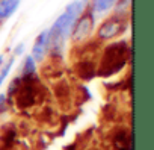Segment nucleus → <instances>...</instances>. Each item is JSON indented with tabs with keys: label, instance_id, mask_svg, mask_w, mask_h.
I'll return each instance as SVG.
<instances>
[{
	"label": "nucleus",
	"instance_id": "f03ea898",
	"mask_svg": "<svg viewBox=\"0 0 154 150\" xmlns=\"http://www.w3.org/2000/svg\"><path fill=\"white\" fill-rule=\"evenodd\" d=\"M128 58V47L125 43H116L112 44L106 49L103 61H101V67H100V74L101 76H110V74L119 71Z\"/></svg>",
	"mask_w": 154,
	"mask_h": 150
},
{
	"label": "nucleus",
	"instance_id": "6e6552de",
	"mask_svg": "<svg viewBox=\"0 0 154 150\" xmlns=\"http://www.w3.org/2000/svg\"><path fill=\"white\" fill-rule=\"evenodd\" d=\"M35 71V59L32 56H27L26 58V62H24V76H32Z\"/></svg>",
	"mask_w": 154,
	"mask_h": 150
},
{
	"label": "nucleus",
	"instance_id": "423d86ee",
	"mask_svg": "<svg viewBox=\"0 0 154 150\" xmlns=\"http://www.w3.org/2000/svg\"><path fill=\"white\" fill-rule=\"evenodd\" d=\"M20 0H0V20L8 18L18 8Z\"/></svg>",
	"mask_w": 154,
	"mask_h": 150
},
{
	"label": "nucleus",
	"instance_id": "f257e3e1",
	"mask_svg": "<svg viewBox=\"0 0 154 150\" xmlns=\"http://www.w3.org/2000/svg\"><path fill=\"white\" fill-rule=\"evenodd\" d=\"M86 0H77L72 2L69 6H66L65 12L54 21L53 27L48 29L50 34V47L54 52H59L65 43V40L69 37V32L75 23V20L79 18L86 8Z\"/></svg>",
	"mask_w": 154,
	"mask_h": 150
},
{
	"label": "nucleus",
	"instance_id": "0eeeda50",
	"mask_svg": "<svg viewBox=\"0 0 154 150\" xmlns=\"http://www.w3.org/2000/svg\"><path fill=\"white\" fill-rule=\"evenodd\" d=\"M118 0H92V9L98 14H103L109 11Z\"/></svg>",
	"mask_w": 154,
	"mask_h": 150
},
{
	"label": "nucleus",
	"instance_id": "39448f33",
	"mask_svg": "<svg viewBox=\"0 0 154 150\" xmlns=\"http://www.w3.org/2000/svg\"><path fill=\"white\" fill-rule=\"evenodd\" d=\"M48 47H50V34H48V30H42L39 34V37L36 38L35 44H33L30 56L36 61H42L47 50H48Z\"/></svg>",
	"mask_w": 154,
	"mask_h": 150
},
{
	"label": "nucleus",
	"instance_id": "9b49d317",
	"mask_svg": "<svg viewBox=\"0 0 154 150\" xmlns=\"http://www.w3.org/2000/svg\"><path fill=\"white\" fill-rule=\"evenodd\" d=\"M2 64H3V56H0V67H2Z\"/></svg>",
	"mask_w": 154,
	"mask_h": 150
},
{
	"label": "nucleus",
	"instance_id": "20e7f679",
	"mask_svg": "<svg viewBox=\"0 0 154 150\" xmlns=\"http://www.w3.org/2000/svg\"><path fill=\"white\" fill-rule=\"evenodd\" d=\"M125 27H127L125 20H122L121 17H115V18H110L101 24V27L98 29V37L103 40H109V38L116 37L118 34L124 32Z\"/></svg>",
	"mask_w": 154,
	"mask_h": 150
},
{
	"label": "nucleus",
	"instance_id": "7ed1b4c3",
	"mask_svg": "<svg viewBox=\"0 0 154 150\" xmlns=\"http://www.w3.org/2000/svg\"><path fill=\"white\" fill-rule=\"evenodd\" d=\"M92 27H94V17L89 11H85L79 18L75 20L74 26H72V40L75 43H79V41H83L86 40L91 32H92Z\"/></svg>",
	"mask_w": 154,
	"mask_h": 150
},
{
	"label": "nucleus",
	"instance_id": "1a4fd4ad",
	"mask_svg": "<svg viewBox=\"0 0 154 150\" xmlns=\"http://www.w3.org/2000/svg\"><path fill=\"white\" fill-rule=\"evenodd\" d=\"M12 64H14V59L11 58L6 64H5V67L2 68V70H0V85H2L3 84V81L6 79V76H8V73L11 71V67H12Z\"/></svg>",
	"mask_w": 154,
	"mask_h": 150
},
{
	"label": "nucleus",
	"instance_id": "9d476101",
	"mask_svg": "<svg viewBox=\"0 0 154 150\" xmlns=\"http://www.w3.org/2000/svg\"><path fill=\"white\" fill-rule=\"evenodd\" d=\"M21 52H23V44L18 46V49H17V53H21Z\"/></svg>",
	"mask_w": 154,
	"mask_h": 150
}]
</instances>
